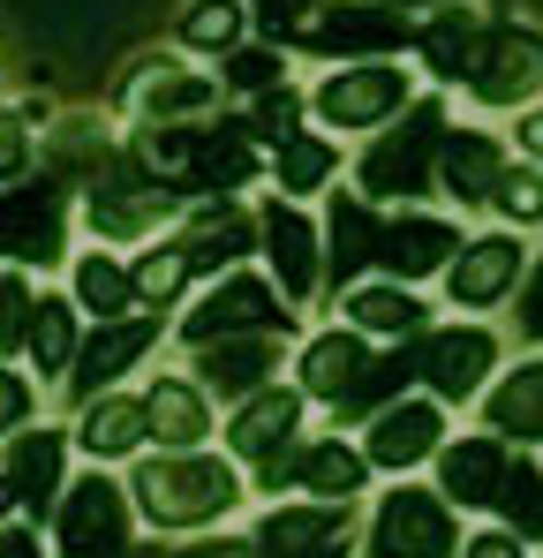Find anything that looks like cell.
Masks as SVG:
<instances>
[{"instance_id":"1","label":"cell","mask_w":543,"mask_h":558,"mask_svg":"<svg viewBox=\"0 0 543 558\" xmlns=\"http://www.w3.org/2000/svg\"><path fill=\"white\" fill-rule=\"evenodd\" d=\"M129 490H136V513L152 521V529H204V521H219V513H234L242 506V475L234 461H219V453H136V475H129Z\"/></svg>"},{"instance_id":"2","label":"cell","mask_w":543,"mask_h":558,"mask_svg":"<svg viewBox=\"0 0 543 558\" xmlns=\"http://www.w3.org/2000/svg\"><path fill=\"white\" fill-rule=\"evenodd\" d=\"M452 136L446 98H415L400 113V129H377V144L355 159V189L370 204H415L438 189V151Z\"/></svg>"},{"instance_id":"3","label":"cell","mask_w":543,"mask_h":558,"mask_svg":"<svg viewBox=\"0 0 543 558\" xmlns=\"http://www.w3.org/2000/svg\"><path fill=\"white\" fill-rule=\"evenodd\" d=\"M415 38L423 31L393 0H325L294 31V53H317V61H400V53H415Z\"/></svg>"},{"instance_id":"4","label":"cell","mask_w":543,"mask_h":558,"mask_svg":"<svg viewBox=\"0 0 543 558\" xmlns=\"http://www.w3.org/2000/svg\"><path fill=\"white\" fill-rule=\"evenodd\" d=\"M69 257V182L23 174L0 182V265H61Z\"/></svg>"},{"instance_id":"5","label":"cell","mask_w":543,"mask_h":558,"mask_svg":"<svg viewBox=\"0 0 543 558\" xmlns=\"http://www.w3.org/2000/svg\"><path fill=\"white\" fill-rule=\"evenodd\" d=\"M234 332H294V302L279 294V279L265 272H219L204 287V302L181 317V340L204 348V340H234Z\"/></svg>"},{"instance_id":"6","label":"cell","mask_w":543,"mask_h":558,"mask_svg":"<svg viewBox=\"0 0 543 558\" xmlns=\"http://www.w3.org/2000/svg\"><path fill=\"white\" fill-rule=\"evenodd\" d=\"M408 106H415V76L393 69V61H340L310 92V113L325 129H393Z\"/></svg>"},{"instance_id":"7","label":"cell","mask_w":543,"mask_h":558,"mask_svg":"<svg viewBox=\"0 0 543 558\" xmlns=\"http://www.w3.org/2000/svg\"><path fill=\"white\" fill-rule=\"evenodd\" d=\"M227 92V76H204V69H189L174 53H152V61H136L129 69V84H121V121H136V129H167V121H204L212 106Z\"/></svg>"},{"instance_id":"8","label":"cell","mask_w":543,"mask_h":558,"mask_svg":"<svg viewBox=\"0 0 543 558\" xmlns=\"http://www.w3.org/2000/svg\"><path fill=\"white\" fill-rule=\"evenodd\" d=\"M129 513H136V490L98 475V461H90V475L69 483V498L53 513V544L69 558H121L129 551Z\"/></svg>"},{"instance_id":"9","label":"cell","mask_w":543,"mask_h":558,"mask_svg":"<svg viewBox=\"0 0 543 558\" xmlns=\"http://www.w3.org/2000/svg\"><path fill=\"white\" fill-rule=\"evenodd\" d=\"M370 558H460V529H452L446 490H385V506L370 513Z\"/></svg>"},{"instance_id":"10","label":"cell","mask_w":543,"mask_h":558,"mask_svg":"<svg viewBox=\"0 0 543 558\" xmlns=\"http://www.w3.org/2000/svg\"><path fill=\"white\" fill-rule=\"evenodd\" d=\"M385 355H370V332L355 325H333V332H317V340H302V392L317 400V408H333L340 423H355L362 400H370V377H377Z\"/></svg>"},{"instance_id":"11","label":"cell","mask_w":543,"mask_h":558,"mask_svg":"<svg viewBox=\"0 0 543 558\" xmlns=\"http://www.w3.org/2000/svg\"><path fill=\"white\" fill-rule=\"evenodd\" d=\"M475 106L491 113H521L543 98V31H521V23H491L483 53H475V76L460 84Z\"/></svg>"},{"instance_id":"12","label":"cell","mask_w":543,"mask_h":558,"mask_svg":"<svg viewBox=\"0 0 543 558\" xmlns=\"http://www.w3.org/2000/svg\"><path fill=\"white\" fill-rule=\"evenodd\" d=\"M446 446L452 438H446V400L438 392H400L362 430V453H370V468H385V475H408V468L438 461Z\"/></svg>"},{"instance_id":"13","label":"cell","mask_w":543,"mask_h":558,"mask_svg":"<svg viewBox=\"0 0 543 558\" xmlns=\"http://www.w3.org/2000/svg\"><path fill=\"white\" fill-rule=\"evenodd\" d=\"M159 332H167V317L159 310H129V317H98L84 332V355H76V371H69V392H76V408L98 400V392H113L121 377L136 371L152 348H159Z\"/></svg>"},{"instance_id":"14","label":"cell","mask_w":543,"mask_h":558,"mask_svg":"<svg viewBox=\"0 0 543 558\" xmlns=\"http://www.w3.org/2000/svg\"><path fill=\"white\" fill-rule=\"evenodd\" d=\"M498 355L506 348L491 325H438V332H423V392H438L446 408H468L491 392Z\"/></svg>"},{"instance_id":"15","label":"cell","mask_w":543,"mask_h":558,"mask_svg":"<svg viewBox=\"0 0 543 558\" xmlns=\"http://www.w3.org/2000/svg\"><path fill=\"white\" fill-rule=\"evenodd\" d=\"M529 279V250H521V227H498V234H475L460 242V257L446 265V302L452 310H498L506 294H521Z\"/></svg>"},{"instance_id":"16","label":"cell","mask_w":543,"mask_h":558,"mask_svg":"<svg viewBox=\"0 0 543 558\" xmlns=\"http://www.w3.org/2000/svg\"><path fill=\"white\" fill-rule=\"evenodd\" d=\"M370 483V453L340 446V438H294L287 453L257 461V490H302V498H355Z\"/></svg>"},{"instance_id":"17","label":"cell","mask_w":543,"mask_h":558,"mask_svg":"<svg viewBox=\"0 0 543 558\" xmlns=\"http://www.w3.org/2000/svg\"><path fill=\"white\" fill-rule=\"evenodd\" d=\"M181 250H189V265L196 272H234L250 250H265V219L250 211V204H234V196H189V211H181Z\"/></svg>"},{"instance_id":"18","label":"cell","mask_w":543,"mask_h":558,"mask_svg":"<svg viewBox=\"0 0 543 558\" xmlns=\"http://www.w3.org/2000/svg\"><path fill=\"white\" fill-rule=\"evenodd\" d=\"M257 219H265V265L279 279V294L310 302L325 287V227L302 211V196H272Z\"/></svg>"},{"instance_id":"19","label":"cell","mask_w":543,"mask_h":558,"mask_svg":"<svg viewBox=\"0 0 543 558\" xmlns=\"http://www.w3.org/2000/svg\"><path fill=\"white\" fill-rule=\"evenodd\" d=\"M460 257V227L452 219H431V211H400V219H385V234H377V272L385 279H446V265Z\"/></svg>"},{"instance_id":"20","label":"cell","mask_w":543,"mask_h":558,"mask_svg":"<svg viewBox=\"0 0 543 558\" xmlns=\"http://www.w3.org/2000/svg\"><path fill=\"white\" fill-rule=\"evenodd\" d=\"M279 348H287V332H234V340H204V348H189V355H196L204 392H219V400H250V392H265V385H272Z\"/></svg>"},{"instance_id":"21","label":"cell","mask_w":543,"mask_h":558,"mask_svg":"<svg viewBox=\"0 0 543 558\" xmlns=\"http://www.w3.org/2000/svg\"><path fill=\"white\" fill-rule=\"evenodd\" d=\"M302 385H265L250 400H234V423H227V453L234 461H272L302 438Z\"/></svg>"},{"instance_id":"22","label":"cell","mask_w":543,"mask_h":558,"mask_svg":"<svg viewBox=\"0 0 543 558\" xmlns=\"http://www.w3.org/2000/svg\"><path fill=\"white\" fill-rule=\"evenodd\" d=\"M377 234H385V211L362 189H333V211H325V279L340 294L377 265Z\"/></svg>"},{"instance_id":"23","label":"cell","mask_w":543,"mask_h":558,"mask_svg":"<svg viewBox=\"0 0 543 558\" xmlns=\"http://www.w3.org/2000/svg\"><path fill=\"white\" fill-rule=\"evenodd\" d=\"M340 325H355L370 340H423L431 332V302L408 279H355L340 294Z\"/></svg>"},{"instance_id":"24","label":"cell","mask_w":543,"mask_h":558,"mask_svg":"<svg viewBox=\"0 0 543 558\" xmlns=\"http://www.w3.org/2000/svg\"><path fill=\"white\" fill-rule=\"evenodd\" d=\"M514 438H498V430H475V438H460L438 453V490H446L452 506H498V490H506V475H514Z\"/></svg>"},{"instance_id":"25","label":"cell","mask_w":543,"mask_h":558,"mask_svg":"<svg viewBox=\"0 0 543 558\" xmlns=\"http://www.w3.org/2000/svg\"><path fill=\"white\" fill-rule=\"evenodd\" d=\"M76 446H84L90 461H136L144 446H152V408H144V392H98L76 408Z\"/></svg>"},{"instance_id":"26","label":"cell","mask_w":543,"mask_h":558,"mask_svg":"<svg viewBox=\"0 0 543 558\" xmlns=\"http://www.w3.org/2000/svg\"><path fill=\"white\" fill-rule=\"evenodd\" d=\"M506 144L498 136H483V129H452L446 151H438V196H452L460 211H483L491 196H498V182H506Z\"/></svg>"},{"instance_id":"27","label":"cell","mask_w":543,"mask_h":558,"mask_svg":"<svg viewBox=\"0 0 543 558\" xmlns=\"http://www.w3.org/2000/svg\"><path fill=\"white\" fill-rule=\"evenodd\" d=\"M61 461H69V430L38 423V430H15V438H8V461H0V468H8L15 498H23L31 513H61V498H69Z\"/></svg>"},{"instance_id":"28","label":"cell","mask_w":543,"mask_h":558,"mask_svg":"<svg viewBox=\"0 0 543 558\" xmlns=\"http://www.w3.org/2000/svg\"><path fill=\"white\" fill-rule=\"evenodd\" d=\"M348 536V498H310V506H272L257 521V558H310Z\"/></svg>"},{"instance_id":"29","label":"cell","mask_w":543,"mask_h":558,"mask_svg":"<svg viewBox=\"0 0 543 558\" xmlns=\"http://www.w3.org/2000/svg\"><path fill=\"white\" fill-rule=\"evenodd\" d=\"M483 38H491L483 8H468V0H446V8L423 23V38H415V61H423L438 84H468V76H475V53H483Z\"/></svg>"},{"instance_id":"30","label":"cell","mask_w":543,"mask_h":558,"mask_svg":"<svg viewBox=\"0 0 543 558\" xmlns=\"http://www.w3.org/2000/svg\"><path fill=\"white\" fill-rule=\"evenodd\" d=\"M144 408H152V438L167 453H196L212 438V392H204V377H152Z\"/></svg>"},{"instance_id":"31","label":"cell","mask_w":543,"mask_h":558,"mask_svg":"<svg viewBox=\"0 0 543 558\" xmlns=\"http://www.w3.org/2000/svg\"><path fill=\"white\" fill-rule=\"evenodd\" d=\"M483 430H498L514 446H543V355H529L521 371H506V377H491Z\"/></svg>"},{"instance_id":"32","label":"cell","mask_w":543,"mask_h":558,"mask_svg":"<svg viewBox=\"0 0 543 558\" xmlns=\"http://www.w3.org/2000/svg\"><path fill=\"white\" fill-rule=\"evenodd\" d=\"M340 182V144L325 129H294L287 144H272V189L279 196H317Z\"/></svg>"},{"instance_id":"33","label":"cell","mask_w":543,"mask_h":558,"mask_svg":"<svg viewBox=\"0 0 543 558\" xmlns=\"http://www.w3.org/2000/svg\"><path fill=\"white\" fill-rule=\"evenodd\" d=\"M84 355V302L76 294H38V325H31V371L69 377Z\"/></svg>"},{"instance_id":"34","label":"cell","mask_w":543,"mask_h":558,"mask_svg":"<svg viewBox=\"0 0 543 558\" xmlns=\"http://www.w3.org/2000/svg\"><path fill=\"white\" fill-rule=\"evenodd\" d=\"M250 0H189L174 15V38L189 46V53H212V61H227L242 38H250Z\"/></svg>"},{"instance_id":"35","label":"cell","mask_w":543,"mask_h":558,"mask_svg":"<svg viewBox=\"0 0 543 558\" xmlns=\"http://www.w3.org/2000/svg\"><path fill=\"white\" fill-rule=\"evenodd\" d=\"M69 294L84 302V317H129V310H144L136 302V272L121 257H106V250H84L69 265Z\"/></svg>"},{"instance_id":"36","label":"cell","mask_w":543,"mask_h":558,"mask_svg":"<svg viewBox=\"0 0 543 558\" xmlns=\"http://www.w3.org/2000/svg\"><path fill=\"white\" fill-rule=\"evenodd\" d=\"M498 521L521 536V544H543V468L529 461V446L514 453V475L498 490Z\"/></svg>"},{"instance_id":"37","label":"cell","mask_w":543,"mask_h":558,"mask_svg":"<svg viewBox=\"0 0 543 558\" xmlns=\"http://www.w3.org/2000/svg\"><path fill=\"white\" fill-rule=\"evenodd\" d=\"M129 272H136V302H144V310H174V294L196 279V265H189L181 242H159V250H144Z\"/></svg>"},{"instance_id":"38","label":"cell","mask_w":543,"mask_h":558,"mask_svg":"<svg viewBox=\"0 0 543 558\" xmlns=\"http://www.w3.org/2000/svg\"><path fill=\"white\" fill-rule=\"evenodd\" d=\"M219 76H227L234 98H257V92H272V84H287V46H279V38H265V46H234V53L219 61Z\"/></svg>"},{"instance_id":"39","label":"cell","mask_w":543,"mask_h":558,"mask_svg":"<svg viewBox=\"0 0 543 558\" xmlns=\"http://www.w3.org/2000/svg\"><path fill=\"white\" fill-rule=\"evenodd\" d=\"M31 325H38V294L23 265H0V355H31Z\"/></svg>"},{"instance_id":"40","label":"cell","mask_w":543,"mask_h":558,"mask_svg":"<svg viewBox=\"0 0 543 558\" xmlns=\"http://www.w3.org/2000/svg\"><path fill=\"white\" fill-rule=\"evenodd\" d=\"M302 113H310V92H294V84H272V92L250 98V129H257V144H287L294 129H302Z\"/></svg>"},{"instance_id":"41","label":"cell","mask_w":543,"mask_h":558,"mask_svg":"<svg viewBox=\"0 0 543 558\" xmlns=\"http://www.w3.org/2000/svg\"><path fill=\"white\" fill-rule=\"evenodd\" d=\"M491 211H498L506 227H543V167H506Z\"/></svg>"},{"instance_id":"42","label":"cell","mask_w":543,"mask_h":558,"mask_svg":"<svg viewBox=\"0 0 543 558\" xmlns=\"http://www.w3.org/2000/svg\"><path fill=\"white\" fill-rule=\"evenodd\" d=\"M317 8H325V0H250L257 31H265V38H279V46H294V31H302Z\"/></svg>"},{"instance_id":"43","label":"cell","mask_w":543,"mask_h":558,"mask_svg":"<svg viewBox=\"0 0 543 558\" xmlns=\"http://www.w3.org/2000/svg\"><path fill=\"white\" fill-rule=\"evenodd\" d=\"M31 408H38V392H31V377L8 371V355H0V438H15V430H31Z\"/></svg>"},{"instance_id":"44","label":"cell","mask_w":543,"mask_h":558,"mask_svg":"<svg viewBox=\"0 0 543 558\" xmlns=\"http://www.w3.org/2000/svg\"><path fill=\"white\" fill-rule=\"evenodd\" d=\"M23 174H31V129L0 113V182H23Z\"/></svg>"},{"instance_id":"45","label":"cell","mask_w":543,"mask_h":558,"mask_svg":"<svg viewBox=\"0 0 543 558\" xmlns=\"http://www.w3.org/2000/svg\"><path fill=\"white\" fill-rule=\"evenodd\" d=\"M521 340H543V250H536V265H529V279H521Z\"/></svg>"},{"instance_id":"46","label":"cell","mask_w":543,"mask_h":558,"mask_svg":"<svg viewBox=\"0 0 543 558\" xmlns=\"http://www.w3.org/2000/svg\"><path fill=\"white\" fill-rule=\"evenodd\" d=\"M460 558H521V536L514 529H483V536H468Z\"/></svg>"},{"instance_id":"47","label":"cell","mask_w":543,"mask_h":558,"mask_svg":"<svg viewBox=\"0 0 543 558\" xmlns=\"http://www.w3.org/2000/svg\"><path fill=\"white\" fill-rule=\"evenodd\" d=\"M167 558H257V536L250 544H196V551H167Z\"/></svg>"},{"instance_id":"48","label":"cell","mask_w":543,"mask_h":558,"mask_svg":"<svg viewBox=\"0 0 543 558\" xmlns=\"http://www.w3.org/2000/svg\"><path fill=\"white\" fill-rule=\"evenodd\" d=\"M0 558H38V536L31 529H0Z\"/></svg>"},{"instance_id":"49","label":"cell","mask_w":543,"mask_h":558,"mask_svg":"<svg viewBox=\"0 0 543 558\" xmlns=\"http://www.w3.org/2000/svg\"><path fill=\"white\" fill-rule=\"evenodd\" d=\"M521 144H529V159H543V106L521 121Z\"/></svg>"},{"instance_id":"50","label":"cell","mask_w":543,"mask_h":558,"mask_svg":"<svg viewBox=\"0 0 543 558\" xmlns=\"http://www.w3.org/2000/svg\"><path fill=\"white\" fill-rule=\"evenodd\" d=\"M8 506H23V498H15V483H8V468H0V521H8Z\"/></svg>"},{"instance_id":"51","label":"cell","mask_w":543,"mask_h":558,"mask_svg":"<svg viewBox=\"0 0 543 558\" xmlns=\"http://www.w3.org/2000/svg\"><path fill=\"white\" fill-rule=\"evenodd\" d=\"M393 8H446V0H393Z\"/></svg>"},{"instance_id":"52","label":"cell","mask_w":543,"mask_h":558,"mask_svg":"<svg viewBox=\"0 0 543 558\" xmlns=\"http://www.w3.org/2000/svg\"><path fill=\"white\" fill-rule=\"evenodd\" d=\"M310 558H340V544H333V551H310Z\"/></svg>"}]
</instances>
